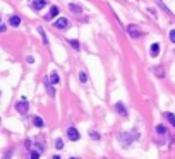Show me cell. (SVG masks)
I'll return each mask as SVG.
<instances>
[{
    "label": "cell",
    "mask_w": 175,
    "mask_h": 159,
    "mask_svg": "<svg viewBox=\"0 0 175 159\" xmlns=\"http://www.w3.org/2000/svg\"><path fill=\"white\" fill-rule=\"evenodd\" d=\"M58 12H60V10H58V7H57V5H53V7L50 9V12L47 14V16H45V19H47V21H50L52 17H55V16H58Z\"/></svg>",
    "instance_id": "obj_8"
},
{
    "label": "cell",
    "mask_w": 175,
    "mask_h": 159,
    "mask_svg": "<svg viewBox=\"0 0 175 159\" xmlns=\"http://www.w3.org/2000/svg\"><path fill=\"white\" fill-rule=\"evenodd\" d=\"M89 137H91L93 140H100V133L95 132V130H89Z\"/></svg>",
    "instance_id": "obj_20"
},
{
    "label": "cell",
    "mask_w": 175,
    "mask_h": 159,
    "mask_svg": "<svg viewBox=\"0 0 175 159\" xmlns=\"http://www.w3.org/2000/svg\"><path fill=\"white\" fill-rule=\"evenodd\" d=\"M39 34H41V38H43V43L45 45H48V40H47V34H45V31H43V28H39Z\"/></svg>",
    "instance_id": "obj_22"
},
{
    "label": "cell",
    "mask_w": 175,
    "mask_h": 159,
    "mask_svg": "<svg viewBox=\"0 0 175 159\" xmlns=\"http://www.w3.org/2000/svg\"><path fill=\"white\" fill-rule=\"evenodd\" d=\"M156 4H158V5H160V9L161 10H165L166 14H168V16H172V17H174V14H172V12H170V9H168V7H166L165 4H163V2H161V0H155Z\"/></svg>",
    "instance_id": "obj_11"
},
{
    "label": "cell",
    "mask_w": 175,
    "mask_h": 159,
    "mask_svg": "<svg viewBox=\"0 0 175 159\" xmlns=\"http://www.w3.org/2000/svg\"><path fill=\"white\" fill-rule=\"evenodd\" d=\"M67 137H69V140H72V142L79 140V132H77V128H74V127H69V128H67Z\"/></svg>",
    "instance_id": "obj_4"
},
{
    "label": "cell",
    "mask_w": 175,
    "mask_h": 159,
    "mask_svg": "<svg viewBox=\"0 0 175 159\" xmlns=\"http://www.w3.org/2000/svg\"><path fill=\"white\" fill-rule=\"evenodd\" d=\"M16 109H17V113H21V115H26L29 109V104H28V99L26 98H22V99L16 104Z\"/></svg>",
    "instance_id": "obj_2"
},
{
    "label": "cell",
    "mask_w": 175,
    "mask_h": 159,
    "mask_svg": "<svg viewBox=\"0 0 175 159\" xmlns=\"http://www.w3.org/2000/svg\"><path fill=\"white\" fill-rule=\"evenodd\" d=\"M70 159H77V158H70Z\"/></svg>",
    "instance_id": "obj_29"
},
{
    "label": "cell",
    "mask_w": 175,
    "mask_h": 159,
    "mask_svg": "<svg viewBox=\"0 0 175 159\" xmlns=\"http://www.w3.org/2000/svg\"><path fill=\"white\" fill-rule=\"evenodd\" d=\"M127 31H129V34H131V38H134V40H137V38H141L144 33L139 29L137 26H134V24H131V26H127Z\"/></svg>",
    "instance_id": "obj_3"
},
{
    "label": "cell",
    "mask_w": 175,
    "mask_h": 159,
    "mask_svg": "<svg viewBox=\"0 0 175 159\" xmlns=\"http://www.w3.org/2000/svg\"><path fill=\"white\" fill-rule=\"evenodd\" d=\"M29 159H39V152L38 150H33V152H31V158Z\"/></svg>",
    "instance_id": "obj_23"
},
{
    "label": "cell",
    "mask_w": 175,
    "mask_h": 159,
    "mask_svg": "<svg viewBox=\"0 0 175 159\" xmlns=\"http://www.w3.org/2000/svg\"><path fill=\"white\" fill-rule=\"evenodd\" d=\"M165 118L172 123V127H175V115L174 113H165Z\"/></svg>",
    "instance_id": "obj_17"
},
{
    "label": "cell",
    "mask_w": 175,
    "mask_h": 159,
    "mask_svg": "<svg viewBox=\"0 0 175 159\" xmlns=\"http://www.w3.org/2000/svg\"><path fill=\"white\" fill-rule=\"evenodd\" d=\"M170 41H172V43H175V29L170 31Z\"/></svg>",
    "instance_id": "obj_25"
},
{
    "label": "cell",
    "mask_w": 175,
    "mask_h": 159,
    "mask_svg": "<svg viewBox=\"0 0 175 159\" xmlns=\"http://www.w3.org/2000/svg\"><path fill=\"white\" fill-rule=\"evenodd\" d=\"M156 132H158V133H161V135H165V133H166V127H165V125H156Z\"/></svg>",
    "instance_id": "obj_19"
},
{
    "label": "cell",
    "mask_w": 175,
    "mask_h": 159,
    "mask_svg": "<svg viewBox=\"0 0 175 159\" xmlns=\"http://www.w3.org/2000/svg\"><path fill=\"white\" fill-rule=\"evenodd\" d=\"M45 86H47V91H48V94L52 98H55V89L52 87V80L50 79H45Z\"/></svg>",
    "instance_id": "obj_9"
},
{
    "label": "cell",
    "mask_w": 175,
    "mask_h": 159,
    "mask_svg": "<svg viewBox=\"0 0 175 159\" xmlns=\"http://www.w3.org/2000/svg\"><path fill=\"white\" fill-rule=\"evenodd\" d=\"M115 111L120 115V116H124V118L127 116V109H126V106H124V103H117V104H115Z\"/></svg>",
    "instance_id": "obj_6"
},
{
    "label": "cell",
    "mask_w": 175,
    "mask_h": 159,
    "mask_svg": "<svg viewBox=\"0 0 175 159\" xmlns=\"http://www.w3.org/2000/svg\"><path fill=\"white\" fill-rule=\"evenodd\" d=\"M69 9L72 10V12H76V14H81V12H82V9H81L79 5H76V4H69Z\"/></svg>",
    "instance_id": "obj_16"
},
{
    "label": "cell",
    "mask_w": 175,
    "mask_h": 159,
    "mask_svg": "<svg viewBox=\"0 0 175 159\" xmlns=\"http://www.w3.org/2000/svg\"><path fill=\"white\" fill-rule=\"evenodd\" d=\"M33 123H34V127H38V128H41V127L45 125V121H43V118H39V116H34V120H33Z\"/></svg>",
    "instance_id": "obj_14"
},
{
    "label": "cell",
    "mask_w": 175,
    "mask_h": 159,
    "mask_svg": "<svg viewBox=\"0 0 175 159\" xmlns=\"http://www.w3.org/2000/svg\"><path fill=\"white\" fill-rule=\"evenodd\" d=\"M48 79L52 80V84H58V82H60V77H58V74L55 72V70H53V72L50 74V77H48Z\"/></svg>",
    "instance_id": "obj_12"
},
{
    "label": "cell",
    "mask_w": 175,
    "mask_h": 159,
    "mask_svg": "<svg viewBox=\"0 0 175 159\" xmlns=\"http://www.w3.org/2000/svg\"><path fill=\"white\" fill-rule=\"evenodd\" d=\"M79 80H81L82 84H86V82H88V74H86V72H82V70L79 72Z\"/></svg>",
    "instance_id": "obj_18"
},
{
    "label": "cell",
    "mask_w": 175,
    "mask_h": 159,
    "mask_svg": "<svg viewBox=\"0 0 175 159\" xmlns=\"http://www.w3.org/2000/svg\"><path fill=\"white\" fill-rule=\"evenodd\" d=\"M52 159H60V156H53V158H52Z\"/></svg>",
    "instance_id": "obj_28"
},
{
    "label": "cell",
    "mask_w": 175,
    "mask_h": 159,
    "mask_svg": "<svg viewBox=\"0 0 175 159\" xmlns=\"http://www.w3.org/2000/svg\"><path fill=\"white\" fill-rule=\"evenodd\" d=\"M148 12H149V14H153V17H156V12L153 9H151V7H149V9H148Z\"/></svg>",
    "instance_id": "obj_26"
},
{
    "label": "cell",
    "mask_w": 175,
    "mask_h": 159,
    "mask_svg": "<svg viewBox=\"0 0 175 159\" xmlns=\"http://www.w3.org/2000/svg\"><path fill=\"white\" fill-rule=\"evenodd\" d=\"M69 43H70V46H72L74 50H79V41L77 40H69Z\"/></svg>",
    "instance_id": "obj_21"
},
{
    "label": "cell",
    "mask_w": 175,
    "mask_h": 159,
    "mask_svg": "<svg viewBox=\"0 0 175 159\" xmlns=\"http://www.w3.org/2000/svg\"><path fill=\"white\" fill-rule=\"evenodd\" d=\"M10 158V150H7V152H5V156H4V159H9Z\"/></svg>",
    "instance_id": "obj_27"
},
{
    "label": "cell",
    "mask_w": 175,
    "mask_h": 159,
    "mask_svg": "<svg viewBox=\"0 0 175 159\" xmlns=\"http://www.w3.org/2000/svg\"><path fill=\"white\" fill-rule=\"evenodd\" d=\"M134 139H136V135H131V133H127V132H120V133H118V140H120V144H122L124 147H129Z\"/></svg>",
    "instance_id": "obj_1"
},
{
    "label": "cell",
    "mask_w": 175,
    "mask_h": 159,
    "mask_svg": "<svg viewBox=\"0 0 175 159\" xmlns=\"http://www.w3.org/2000/svg\"><path fill=\"white\" fill-rule=\"evenodd\" d=\"M151 57H158V51H160V45H158V43H153V45H151Z\"/></svg>",
    "instance_id": "obj_13"
},
{
    "label": "cell",
    "mask_w": 175,
    "mask_h": 159,
    "mask_svg": "<svg viewBox=\"0 0 175 159\" xmlns=\"http://www.w3.org/2000/svg\"><path fill=\"white\" fill-rule=\"evenodd\" d=\"M53 26H55L57 29H65V28L69 26V22H67V19H65V17H60V19L55 21V24H53Z\"/></svg>",
    "instance_id": "obj_5"
},
{
    "label": "cell",
    "mask_w": 175,
    "mask_h": 159,
    "mask_svg": "<svg viewBox=\"0 0 175 159\" xmlns=\"http://www.w3.org/2000/svg\"><path fill=\"white\" fill-rule=\"evenodd\" d=\"M45 5H47V0H33V9L34 10L45 9Z\"/></svg>",
    "instance_id": "obj_7"
},
{
    "label": "cell",
    "mask_w": 175,
    "mask_h": 159,
    "mask_svg": "<svg viewBox=\"0 0 175 159\" xmlns=\"http://www.w3.org/2000/svg\"><path fill=\"white\" fill-rule=\"evenodd\" d=\"M9 22H10V26L17 28V26L21 24V17H19V16H10V17H9Z\"/></svg>",
    "instance_id": "obj_10"
},
{
    "label": "cell",
    "mask_w": 175,
    "mask_h": 159,
    "mask_svg": "<svg viewBox=\"0 0 175 159\" xmlns=\"http://www.w3.org/2000/svg\"><path fill=\"white\" fill-rule=\"evenodd\" d=\"M153 72H155L158 77H165V72L160 69V65H155V67H153Z\"/></svg>",
    "instance_id": "obj_15"
},
{
    "label": "cell",
    "mask_w": 175,
    "mask_h": 159,
    "mask_svg": "<svg viewBox=\"0 0 175 159\" xmlns=\"http://www.w3.org/2000/svg\"><path fill=\"white\" fill-rule=\"evenodd\" d=\"M62 147H64V142H62V139H57V149L60 150Z\"/></svg>",
    "instance_id": "obj_24"
}]
</instances>
